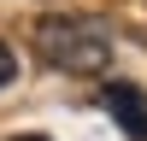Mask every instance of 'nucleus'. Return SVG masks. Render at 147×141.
<instances>
[{
    "label": "nucleus",
    "mask_w": 147,
    "mask_h": 141,
    "mask_svg": "<svg viewBox=\"0 0 147 141\" xmlns=\"http://www.w3.org/2000/svg\"><path fill=\"white\" fill-rule=\"evenodd\" d=\"M35 53L53 70H71V77H100L112 65V41L94 23H71V18H41L35 23Z\"/></svg>",
    "instance_id": "f257e3e1"
},
{
    "label": "nucleus",
    "mask_w": 147,
    "mask_h": 141,
    "mask_svg": "<svg viewBox=\"0 0 147 141\" xmlns=\"http://www.w3.org/2000/svg\"><path fill=\"white\" fill-rule=\"evenodd\" d=\"M100 106H106L136 141H147V94L136 88V82H106V88H100Z\"/></svg>",
    "instance_id": "f03ea898"
},
{
    "label": "nucleus",
    "mask_w": 147,
    "mask_h": 141,
    "mask_svg": "<svg viewBox=\"0 0 147 141\" xmlns=\"http://www.w3.org/2000/svg\"><path fill=\"white\" fill-rule=\"evenodd\" d=\"M12 77H18V59H12V47H6V41H0V88H6V82H12Z\"/></svg>",
    "instance_id": "7ed1b4c3"
},
{
    "label": "nucleus",
    "mask_w": 147,
    "mask_h": 141,
    "mask_svg": "<svg viewBox=\"0 0 147 141\" xmlns=\"http://www.w3.org/2000/svg\"><path fill=\"white\" fill-rule=\"evenodd\" d=\"M12 141H47V135H12Z\"/></svg>",
    "instance_id": "20e7f679"
}]
</instances>
